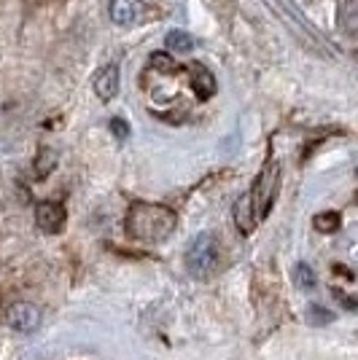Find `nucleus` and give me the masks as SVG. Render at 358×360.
<instances>
[{
  "label": "nucleus",
  "instance_id": "f257e3e1",
  "mask_svg": "<svg viewBox=\"0 0 358 360\" xmlns=\"http://www.w3.org/2000/svg\"><path fill=\"white\" fill-rule=\"evenodd\" d=\"M178 226V215L167 205L156 202H132L124 215V231L127 237L140 245H156L167 240Z\"/></svg>",
  "mask_w": 358,
  "mask_h": 360
},
{
  "label": "nucleus",
  "instance_id": "f03ea898",
  "mask_svg": "<svg viewBox=\"0 0 358 360\" xmlns=\"http://www.w3.org/2000/svg\"><path fill=\"white\" fill-rule=\"evenodd\" d=\"M221 269V242L213 231H202L186 248V271L195 280H208Z\"/></svg>",
  "mask_w": 358,
  "mask_h": 360
},
{
  "label": "nucleus",
  "instance_id": "7ed1b4c3",
  "mask_svg": "<svg viewBox=\"0 0 358 360\" xmlns=\"http://www.w3.org/2000/svg\"><path fill=\"white\" fill-rule=\"evenodd\" d=\"M278 191H280V165L275 159H269L267 165L261 167V172L256 175L254 186L245 191L248 205H251V210H254L259 224L269 215L275 199H278Z\"/></svg>",
  "mask_w": 358,
  "mask_h": 360
},
{
  "label": "nucleus",
  "instance_id": "20e7f679",
  "mask_svg": "<svg viewBox=\"0 0 358 360\" xmlns=\"http://www.w3.org/2000/svg\"><path fill=\"white\" fill-rule=\"evenodd\" d=\"M6 323L19 333H32L41 326V309L30 301H14L6 309Z\"/></svg>",
  "mask_w": 358,
  "mask_h": 360
},
{
  "label": "nucleus",
  "instance_id": "39448f33",
  "mask_svg": "<svg viewBox=\"0 0 358 360\" xmlns=\"http://www.w3.org/2000/svg\"><path fill=\"white\" fill-rule=\"evenodd\" d=\"M65 221H68V210L62 202L44 199L35 205V224L41 226V231H46V234H60L65 229Z\"/></svg>",
  "mask_w": 358,
  "mask_h": 360
},
{
  "label": "nucleus",
  "instance_id": "423d86ee",
  "mask_svg": "<svg viewBox=\"0 0 358 360\" xmlns=\"http://www.w3.org/2000/svg\"><path fill=\"white\" fill-rule=\"evenodd\" d=\"M186 70H189V81H192V89H195L197 100H210L216 94V78H213V73L205 65H199V62H192Z\"/></svg>",
  "mask_w": 358,
  "mask_h": 360
},
{
  "label": "nucleus",
  "instance_id": "0eeeda50",
  "mask_svg": "<svg viewBox=\"0 0 358 360\" xmlns=\"http://www.w3.org/2000/svg\"><path fill=\"white\" fill-rule=\"evenodd\" d=\"M119 91V65H105L100 73L94 75V94L103 100V103H111Z\"/></svg>",
  "mask_w": 358,
  "mask_h": 360
},
{
  "label": "nucleus",
  "instance_id": "6e6552de",
  "mask_svg": "<svg viewBox=\"0 0 358 360\" xmlns=\"http://www.w3.org/2000/svg\"><path fill=\"white\" fill-rule=\"evenodd\" d=\"M143 11V0H111V19L116 25H132Z\"/></svg>",
  "mask_w": 358,
  "mask_h": 360
},
{
  "label": "nucleus",
  "instance_id": "1a4fd4ad",
  "mask_svg": "<svg viewBox=\"0 0 358 360\" xmlns=\"http://www.w3.org/2000/svg\"><path fill=\"white\" fill-rule=\"evenodd\" d=\"M54 169H57V150L41 148L38 153H35V162H32V172H35V178L46 180Z\"/></svg>",
  "mask_w": 358,
  "mask_h": 360
},
{
  "label": "nucleus",
  "instance_id": "9d476101",
  "mask_svg": "<svg viewBox=\"0 0 358 360\" xmlns=\"http://www.w3.org/2000/svg\"><path fill=\"white\" fill-rule=\"evenodd\" d=\"M342 224V218H340V212L337 210H326V212H318L313 218V226L321 231V234H334L337 229Z\"/></svg>",
  "mask_w": 358,
  "mask_h": 360
},
{
  "label": "nucleus",
  "instance_id": "9b49d317",
  "mask_svg": "<svg viewBox=\"0 0 358 360\" xmlns=\"http://www.w3.org/2000/svg\"><path fill=\"white\" fill-rule=\"evenodd\" d=\"M294 283H297V288H302V290H313L315 283H318V277H315V269L310 266V264L299 261L297 266H294Z\"/></svg>",
  "mask_w": 358,
  "mask_h": 360
},
{
  "label": "nucleus",
  "instance_id": "f8f14e48",
  "mask_svg": "<svg viewBox=\"0 0 358 360\" xmlns=\"http://www.w3.org/2000/svg\"><path fill=\"white\" fill-rule=\"evenodd\" d=\"M307 323L315 326V328H321V326H328V323H334V312L326 309V307H321V304H310L307 307Z\"/></svg>",
  "mask_w": 358,
  "mask_h": 360
},
{
  "label": "nucleus",
  "instance_id": "ddd939ff",
  "mask_svg": "<svg viewBox=\"0 0 358 360\" xmlns=\"http://www.w3.org/2000/svg\"><path fill=\"white\" fill-rule=\"evenodd\" d=\"M167 44H170L173 51H189V49H192V38L183 35V32H170V35H167Z\"/></svg>",
  "mask_w": 358,
  "mask_h": 360
},
{
  "label": "nucleus",
  "instance_id": "4468645a",
  "mask_svg": "<svg viewBox=\"0 0 358 360\" xmlns=\"http://www.w3.org/2000/svg\"><path fill=\"white\" fill-rule=\"evenodd\" d=\"M111 129H113V135L121 137V140H124V137L130 135V127H127V121L113 119V121H111Z\"/></svg>",
  "mask_w": 358,
  "mask_h": 360
},
{
  "label": "nucleus",
  "instance_id": "2eb2a0df",
  "mask_svg": "<svg viewBox=\"0 0 358 360\" xmlns=\"http://www.w3.org/2000/svg\"><path fill=\"white\" fill-rule=\"evenodd\" d=\"M334 299H340L345 304V309H347V312H356V301L350 299V296H345L342 290H340V288H334Z\"/></svg>",
  "mask_w": 358,
  "mask_h": 360
}]
</instances>
